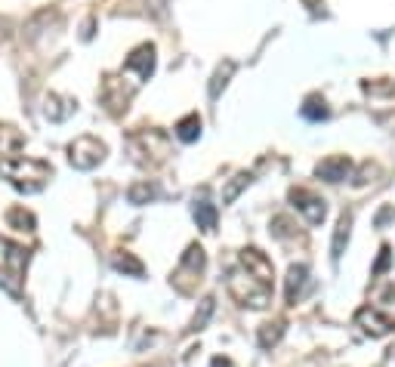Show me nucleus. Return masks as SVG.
Masks as SVG:
<instances>
[{
	"mask_svg": "<svg viewBox=\"0 0 395 367\" xmlns=\"http://www.w3.org/2000/svg\"><path fill=\"white\" fill-rule=\"evenodd\" d=\"M315 176L324 182H334V185L346 182L352 176V161L346 155H331V157H324V161L315 164Z\"/></svg>",
	"mask_w": 395,
	"mask_h": 367,
	"instance_id": "11",
	"label": "nucleus"
},
{
	"mask_svg": "<svg viewBox=\"0 0 395 367\" xmlns=\"http://www.w3.org/2000/svg\"><path fill=\"white\" fill-rule=\"evenodd\" d=\"M238 266H241L244 272H247L250 278H257L260 284L272 287V278H275V269H272V259H269L262 250H257V247H244V250L238 253Z\"/></svg>",
	"mask_w": 395,
	"mask_h": 367,
	"instance_id": "9",
	"label": "nucleus"
},
{
	"mask_svg": "<svg viewBox=\"0 0 395 367\" xmlns=\"http://www.w3.org/2000/svg\"><path fill=\"white\" fill-rule=\"evenodd\" d=\"M28 250L22 244L0 238V284H4L9 294H22V278L28 269Z\"/></svg>",
	"mask_w": 395,
	"mask_h": 367,
	"instance_id": "3",
	"label": "nucleus"
},
{
	"mask_svg": "<svg viewBox=\"0 0 395 367\" xmlns=\"http://www.w3.org/2000/svg\"><path fill=\"white\" fill-rule=\"evenodd\" d=\"M74 105H78V102L65 99V96H59V93H50V96L43 99V118L53 120V124H59V120H65L71 115Z\"/></svg>",
	"mask_w": 395,
	"mask_h": 367,
	"instance_id": "14",
	"label": "nucleus"
},
{
	"mask_svg": "<svg viewBox=\"0 0 395 367\" xmlns=\"http://www.w3.org/2000/svg\"><path fill=\"white\" fill-rule=\"evenodd\" d=\"M130 155L143 167H158L170 155V136L164 130H139L130 136Z\"/></svg>",
	"mask_w": 395,
	"mask_h": 367,
	"instance_id": "2",
	"label": "nucleus"
},
{
	"mask_svg": "<svg viewBox=\"0 0 395 367\" xmlns=\"http://www.w3.org/2000/svg\"><path fill=\"white\" fill-rule=\"evenodd\" d=\"M309 290V266H290L287 269V281H284V296L290 306H297L299 299H303V294Z\"/></svg>",
	"mask_w": 395,
	"mask_h": 367,
	"instance_id": "12",
	"label": "nucleus"
},
{
	"mask_svg": "<svg viewBox=\"0 0 395 367\" xmlns=\"http://www.w3.org/2000/svg\"><path fill=\"white\" fill-rule=\"evenodd\" d=\"M303 118H306V120H324V118H327L324 99L309 96V99H306V105H303Z\"/></svg>",
	"mask_w": 395,
	"mask_h": 367,
	"instance_id": "25",
	"label": "nucleus"
},
{
	"mask_svg": "<svg viewBox=\"0 0 395 367\" xmlns=\"http://www.w3.org/2000/svg\"><path fill=\"white\" fill-rule=\"evenodd\" d=\"M201 115H198V111H192V115H185L180 124H176V139H180V143H198V139H201Z\"/></svg>",
	"mask_w": 395,
	"mask_h": 367,
	"instance_id": "17",
	"label": "nucleus"
},
{
	"mask_svg": "<svg viewBox=\"0 0 395 367\" xmlns=\"http://www.w3.org/2000/svg\"><path fill=\"white\" fill-rule=\"evenodd\" d=\"M155 53H158L155 43H139L136 50L127 56V62H124V68H120V71H127L130 78L143 87V83L155 74V65H158V56Z\"/></svg>",
	"mask_w": 395,
	"mask_h": 367,
	"instance_id": "7",
	"label": "nucleus"
},
{
	"mask_svg": "<svg viewBox=\"0 0 395 367\" xmlns=\"http://www.w3.org/2000/svg\"><path fill=\"white\" fill-rule=\"evenodd\" d=\"M192 216H195V222H198V229H201V232H216V222H220V213H216V204H210L204 195H201V201L195 197Z\"/></svg>",
	"mask_w": 395,
	"mask_h": 367,
	"instance_id": "15",
	"label": "nucleus"
},
{
	"mask_svg": "<svg viewBox=\"0 0 395 367\" xmlns=\"http://www.w3.org/2000/svg\"><path fill=\"white\" fill-rule=\"evenodd\" d=\"M204 266H207V257H204V250L198 247V244H192V247L183 253V269H192L195 275H201V272H204Z\"/></svg>",
	"mask_w": 395,
	"mask_h": 367,
	"instance_id": "24",
	"label": "nucleus"
},
{
	"mask_svg": "<svg viewBox=\"0 0 395 367\" xmlns=\"http://www.w3.org/2000/svg\"><path fill=\"white\" fill-rule=\"evenodd\" d=\"M65 152H68V164L74 167V170H93V167H99L102 161H106L108 145L96 136H78L74 143H68Z\"/></svg>",
	"mask_w": 395,
	"mask_h": 367,
	"instance_id": "6",
	"label": "nucleus"
},
{
	"mask_svg": "<svg viewBox=\"0 0 395 367\" xmlns=\"http://www.w3.org/2000/svg\"><path fill=\"white\" fill-rule=\"evenodd\" d=\"M349 234H352V213H343L337 219V229H334V244H331V257L334 262H340V257L346 253V244H349Z\"/></svg>",
	"mask_w": 395,
	"mask_h": 367,
	"instance_id": "16",
	"label": "nucleus"
},
{
	"mask_svg": "<svg viewBox=\"0 0 395 367\" xmlns=\"http://www.w3.org/2000/svg\"><path fill=\"white\" fill-rule=\"evenodd\" d=\"M284 336V321H266L260 327V334H257V343H260V349H272V346H278V340Z\"/></svg>",
	"mask_w": 395,
	"mask_h": 367,
	"instance_id": "20",
	"label": "nucleus"
},
{
	"mask_svg": "<svg viewBox=\"0 0 395 367\" xmlns=\"http://www.w3.org/2000/svg\"><path fill=\"white\" fill-rule=\"evenodd\" d=\"M158 197V185L155 182H148V180H143V182H133L127 188V201L130 204H136V207H143V204H148V201H155Z\"/></svg>",
	"mask_w": 395,
	"mask_h": 367,
	"instance_id": "19",
	"label": "nucleus"
},
{
	"mask_svg": "<svg viewBox=\"0 0 395 367\" xmlns=\"http://www.w3.org/2000/svg\"><path fill=\"white\" fill-rule=\"evenodd\" d=\"M136 90H139V83L130 78L127 71H118V74H106L102 78V90H99V99H102V105H106L108 115H124L127 105H130V99L136 96Z\"/></svg>",
	"mask_w": 395,
	"mask_h": 367,
	"instance_id": "5",
	"label": "nucleus"
},
{
	"mask_svg": "<svg viewBox=\"0 0 395 367\" xmlns=\"http://www.w3.org/2000/svg\"><path fill=\"white\" fill-rule=\"evenodd\" d=\"M0 176L16 188V192L34 195L53 180V167L41 161V157H9V161H0Z\"/></svg>",
	"mask_w": 395,
	"mask_h": 367,
	"instance_id": "1",
	"label": "nucleus"
},
{
	"mask_svg": "<svg viewBox=\"0 0 395 367\" xmlns=\"http://www.w3.org/2000/svg\"><path fill=\"white\" fill-rule=\"evenodd\" d=\"M6 222L13 225L16 232H28V234H31V232L37 229V222H34V213H28L25 207H13V210L6 213Z\"/></svg>",
	"mask_w": 395,
	"mask_h": 367,
	"instance_id": "23",
	"label": "nucleus"
},
{
	"mask_svg": "<svg viewBox=\"0 0 395 367\" xmlns=\"http://www.w3.org/2000/svg\"><path fill=\"white\" fill-rule=\"evenodd\" d=\"M250 182H253V173H247V170L235 173L232 180L225 182V188H222V204H235V197H238Z\"/></svg>",
	"mask_w": 395,
	"mask_h": 367,
	"instance_id": "21",
	"label": "nucleus"
},
{
	"mask_svg": "<svg viewBox=\"0 0 395 367\" xmlns=\"http://www.w3.org/2000/svg\"><path fill=\"white\" fill-rule=\"evenodd\" d=\"M210 312H213V299L207 296L204 303H201V312H198V315H195V321H192V327H195V331H201V327L207 324V318H210Z\"/></svg>",
	"mask_w": 395,
	"mask_h": 367,
	"instance_id": "26",
	"label": "nucleus"
},
{
	"mask_svg": "<svg viewBox=\"0 0 395 367\" xmlns=\"http://www.w3.org/2000/svg\"><path fill=\"white\" fill-rule=\"evenodd\" d=\"M111 266H115L118 272H124V275H130V278H143L145 275V266L143 262H139L133 253H115V257H111Z\"/></svg>",
	"mask_w": 395,
	"mask_h": 367,
	"instance_id": "18",
	"label": "nucleus"
},
{
	"mask_svg": "<svg viewBox=\"0 0 395 367\" xmlns=\"http://www.w3.org/2000/svg\"><path fill=\"white\" fill-rule=\"evenodd\" d=\"M355 327H359L364 336H371V340H380V336H386V334L395 331V321L389 315H383L380 309L361 306L359 312H355Z\"/></svg>",
	"mask_w": 395,
	"mask_h": 367,
	"instance_id": "8",
	"label": "nucleus"
},
{
	"mask_svg": "<svg viewBox=\"0 0 395 367\" xmlns=\"http://www.w3.org/2000/svg\"><path fill=\"white\" fill-rule=\"evenodd\" d=\"M232 74H235V62H232V59H225V62L216 65L213 81H210V99H220V93L225 90V83H229Z\"/></svg>",
	"mask_w": 395,
	"mask_h": 367,
	"instance_id": "22",
	"label": "nucleus"
},
{
	"mask_svg": "<svg viewBox=\"0 0 395 367\" xmlns=\"http://www.w3.org/2000/svg\"><path fill=\"white\" fill-rule=\"evenodd\" d=\"M22 148H25V136L19 133L13 124H0V161L19 157Z\"/></svg>",
	"mask_w": 395,
	"mask_h": 367,
	"instance_id": "13",
	"label": "nucleus"
},
{
	"mask_svg": "<svg viewBox=\"0 0 395 367\" xmlns=\"http://www.w3.org/2000/svg\"><path fill=\"white\" fill-rule=\"evenodd\" d=\"M213 367H229V361H225V358H216V361H213Z\"/></svg>",
	"mask_w": 395,
	"mask_h": 367,
	"instance_id": "29",
	"label": "nucleus"
},
{
	"mask_svg": "<svg viewBox=\"0 0 395 367\" xmlns=\"http://www.w3.org/2000/svg\"><path fill=\"white\" fill-rule=\"evenodd\" d=\"M392 352H395V349H392Z\"/></svg>",
	"mask_w": 395,
	"mask_h": 367,
	"instance_id": "30",
	"label": "nucleus"
},
{
	"mask_svg": "<svg viewBox=\"0 0 395 367\" xmlns=\"http://www.w3.org/2000/svg\"><path fill=\"white\" fill-rule=\"evenodd\" d=\"M225 287H229L232 299L238 306H247V309H266L272 303V287L260 284L257 278H250L247 272L241 266L229 272V281H225Z\"/></svg>",
	"mask_w": 395,
	"mask_h": 367,
	"instance_id": "4",
	"label": "nucleus"
},
{
	"mask_svg": "<svg viewBox=\"0 0 395 367\" xmlns=\"http://www.w3.org/2000/svg\"><path fill=\"white\" fill-rule=\"evenodd\" d=\"M389 262H392V250H389V247H383V250H380L377 266H374V275H383V272L389 269Z\"/></svg>",
	"mask_w": 395,
	"mask_h": 367,
	"instance_id": "27",
	"label": "nucleus"
},
{
	"mask_svg": "<svg viewBox=\"0 0 395 367\" xmlns=\"http://www.w3.org/2000/svg\"><path fill=\"white\" fill-rule=\"evenodd\" d=\"M290 204H294L297 210L306 216L309 225H322L324 216H327L324 197H318L315 192H309V188H290Z\"/></svg>",
	"mask_w": 395,
	"mask_h": 367,
	"instance_id": "10",
	"label": "nucleus"
},
{
	"mask_svg": "<svg viewBox=\"0 0 395 367\" xmlns=\"http://www.w3.org/2000/svg\"><path fill=\"white\" fill-rule=\"evenodd\" d=\"M9 28H13V25H9L6 19H0V43H4L6 37H9Z\"/></svg>",
	"mask_w": 395,
	"mask_h": 367,
	"instance_id": "28",
	"label": "nucleus"
}]
</instances>
